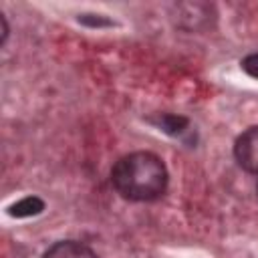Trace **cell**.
Wrapping results in <instances>:
<instances>
[{"label": "cell", "mask_w": 258, "mask_h": 258, "mask_svg": "<svg viewBox=\"0 0 258 258\" xmlns=\"http://www.w3.org/2000/svg\"><path fill=\"white\" fill-rule=\"evenodd\" d=\"M44 210V202L38 196H26L22 200H18L16 204L8 206V214L12 218H30V216H38Z\"/></svg>", "instance_id": "cell-5"}, {"label": "cell", "mask_w": 258, "mask_h": 258, "mask_svg": "<svg viewBox=\"0 0 258 258\" xmlns=\"http://www.w3.org/2000/svg\"><path fill=\"white\" fill-rule=\"evenodd\" d=\"M0 22H2V44H4V42H6V38H8V24H6L4 14H0Z\"/></svg>", "instance_id": "cell-8"}, {"label": "cell", "mask_w": 258, "mask_h": 258, "mask_svg": "<svg viewBox=\"0 0 258 258\" xmlns=\"http://www.w3.org/2000/svg\"><path fill=\"white\" fill-rule=\"evenodd\" d=\"M256 191H258V187H256Z\"/></svg>", "instance_id": "cell-9"}, {"label": "cell", "mask_w": 258, "mask_h": 258, "mask_svg": "<svg viewBox=\"0 0 258 258\" xmlns=\"http://www.w3.org/2000/svg\"><path fill=\"white\" fill-rule=\"evenodd\" d=\"M155 127H159L163 133L171 135V137H183L189 131V119L183 115H175V113H157L155 117L149 119Z\"/></svg>", "instance_id": "cell-4"}, {"label": "cell", "mask_w": 258, "mask_h": 258, "mask_svg": "<svg viewBox=\"0 0 258 258\" xmlns=\"http://www.w3.org/2000/svg\"><path fill=\"white\" fill-rule=\"evenodd\" d=\"M240 67H242V71H244L248 77L258 79V52H250V54H246V56L242 58Z\"/></svg>", "instance_id": "cell-7"}, {"label": "cell", "mask_w": 258, "mask_h": 258, "mask_svg": "<svg viewBox=\"0 0 258 258\" xmlns=\"http://www.w3.org/2000/svg\"><path fill=\"white\" fill-rule=\"evenodd\" d=\"M169 173L161 157L151 151H133L119 157L111 169L115 191L129 202H153L167 189Z\"/></svg>", "instance_id": "cell-1"}, {"label": "cell", "mask_w": 258, "mask_h": 258, "mask_svg": "<svg viewBox=\"0 0 258 258\" xmlns=\"http://www.w3.org/2000/svg\"><path fill=\"white\" fill-rule=\"evenodd\" d=\"M234 157L244 171L258 175V125L248 127L236 137Z\"/></svg>", "instance_id": "cell-2"}, {"label": "cell", "mask_w": 258, "mask_h": 258, "mask_svg": "<svg viewBox=\"0 0 258 258\" xmlns=\"http://www.w3.org/2000/svg\"><path fill=\"white\" fill-rule=\"evenodd\" d=\"M42 258H99L87 244L77 240H60L54 242Z\"/></svg>", "instance_id": "cell-3"}, {"label": "cell", "mask_w": 258, "mask_h": 258, "mask_svg": "<svg viewBox=\"0 0 258 258\" xmlns=\"http://www.w3.org/2000/svg\"><path fill=\"white\" fill-rule=\"evenodd\" d=\"M79 22L89 28H109L113 26V20L105 18L103 14H79Z\"/></svg>", "instance_id": "cell-6"}]
</instances>
